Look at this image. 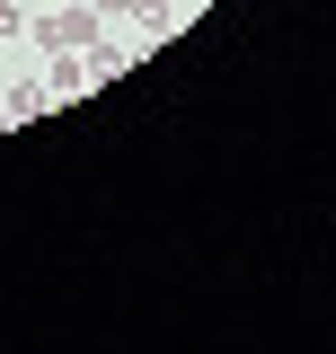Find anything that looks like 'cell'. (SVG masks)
I'll return each instance as SVG.
<instances>
[{
  "label": "cell",
  "mask_w": 336,
  "mask_h": 354,
  "mask_svg": "<svg viewBox=\"0 0 336 354\" xmlns=\"http://www.w3.org/2000/svg\"><path fill=\"white\" fill-rule=\"evenodd\" d=\"M44 9H62V0H44Z\"/></svg>",
  "instance_id": "obj_7"
},
{
  "label": "cell",
  "mask_w": 336,
  "mask_h": 354,
  "mask_svg": "<svg viewBox=\"0 0 336 354\" xmlns=\"http://www.w3.org/2000/svg\"><path fill=\"white\" fill-rule=\"evenodd\" d=\"M88 9H97V18H115V9H133V0H88Z\"/></svg>",
  "instance_id": "obj_6"
},
{
  "label": "cell",
  "mask_w": 336,
  "mask_h": 354,
  "mask_svg": "<svg viewBox=\"0 0 336 354\" xmlns=\"http://www.w3.org/2000/svg\"><path fill=\"white\" fill-rule=\"evenodd\" d=\"M168 9H177V0H168Z\"/></svg>",
  "instance_id": "obj_8"
},
{
  "label": "cell",
  "mask_w": 336,
  "mask_h": 354,
  "mask_svg": "<svg viewBox=\"0 0 336 354\" xmlns=\"http://www.w3.org/2000/svg\"><path fill=\"white\" fill-rule=\"evenodd\" d=\"M53 97H44V80H9V97H0V115H44Z\"/></svg>",
  "instance_id": "obj_3"
},
{
  "label": "cell",
  "mask_w": 336,
  "mask_h": 354,
  "mask_svg": "<svg viewBox=\"0 0 336 354\" xmlns=\"http://www.w3.org/2000/svg\"><path fill=\"white\" fill-rule=\"evenodd\" d=\"M88 88V62L80 53H53V80H44V97H80Z\"/></svg>",
  "instance_id": "obj_2"
},
{
  "label": "cell",
  "mask_w": 336,
  "mask_h": 354,
  "mask_svg": "<svg viewBox=\"0 0 336 354\" xmlns=\"http://www.w3.org/2000/svg\"><path fill=\"white\" fill-rule=\"evenodd\" d=\"M80 62H88V80H115V71H124V44H88Z\"/></svg>",
  "instance_id": "obj_4"
},
{
  "label": "cell",
  "mask_w": 336,
  "mask_h": 354,
  "mask_svg": "<svg viewBox=\"0 0 336 354\" xmlns=\"http://www.w3.org/2000/svg\"><path fill=\"white\" fill-rule=\"evenodd\" d=\"M0 36H18V0H0Z\"/></svg>",
  "instance_id": "obj_5"
},
{
  "label": "cell",
  "mask_w": 336,
  "mask_h": 354,
  "mask_svg": "<svg viewBox=\"0 0 336 354\" xmlns=\"http://www.w3.org/2000/svg\"><path fill=\"white\" fill-rule=\"evenodd\" d=\"M36 44H44V53H88V44H97V9H71V0L44 9V18H36Z\"/></svg>",
  "instance_id": "obj_1"
}]
</instances>
